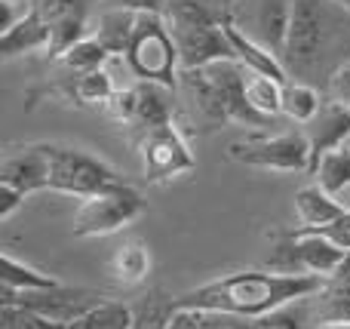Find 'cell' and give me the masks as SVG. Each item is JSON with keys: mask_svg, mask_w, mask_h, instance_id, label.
Returning a JSON list of instances; mask_svg holds the SVG:
<instances>
[{"mask_svg": "<svg viewBox=\"0 0 350 329\" xmlns=\"http://www.w3.org/2000/svg\"><path fill=\"white\" fill-rule=\"evenodd\" d=\"M304 135H308V142H310V170H314V163L323 157V154L347 145V139H350V111L326 98L323 108H320V114L304 127Z\"/></svg>", "mask_w": 350, "mask_h": 329, "instance_id": "5bb4252c", "label": "cell"}, {"mask_svg": "<svg viewBox=\"0 0 350 329\" xmlns=\"http://www.w3.org/2000/svg\"><path fill=\"white\" fill-rule=\"evenodd\" d=\"M332 283H338V287H347L350 289V250H347V256L341 259V265H338V271H335L332 277H329Z\"/></svg>", "mask_w": 350, "mask_h": 329, "instance_id": "74e56055", "label": "cell"}, {"mask_svg": "<svg viewBox=\"0 0 350 329\" xmlns=\"http://www.w3.org/2000/svg\"><path fill=\"white\" fill-rule=\"evenodd\" d=\"M320 329H350V324H323Z\"/></svg>", "mask_w": 350, "mask_h": 329, "instance_id": "f35d334b", "label": "cell"}, {"mask_svg": "<svg viewBox=\"0 0 350 329\" xmlns=\"http://www.w3.org/2000/svg\"><path fill=\"white\" fill-rule=\"evenodd\" d=\"M178 92L187 102L191 114L206 127H221V123L261 127L267 123L249 108L246 92H243L240 62L224 59L206 68H187L178 74Z\"/></svg>", "mask_w": 350, "mask_h": 329, "instance_id": "3957f363", "label": "cell"}, {"mask_svg": "<svg viewBox=\"0 0 350 329\" xmlns=\"http://www.w3.org/2000/svg\"><path fill=\"white\" fill-rule=\"evenodd\" d=\"M0 329H65L62 324L40 317V314L28 311V308L16 305H0Z\"/></svg>", "mask_w": 350, "mask_h": 329, "instance_id": "f546056e", "label": "cell"}, {"mask_svg": "<svg viewBox=\"0 0 350 329\" xmlns=\"http://www.w3.org/2000/svg\"><path fill=\"white\" fill-rule=\"evenodd\" d=\"M111 274L120 287H142L151 274V250L145 240L129 237L117 246L114 259H111Z\"/></svg>", "mask_w": 350, "mask_h": 329, "instance_id": "44dd1931", "label": "cell"}, {"mask_svg": "<svg viewBox=\"0 0 350 329\" xmlns=\"http://www.w3.org/2000/svg\"><path fill=\"white\" fill-rule=\"evenodd\" d=\"M31 10L46 22L49 34H53V53L59 59L68 47L92 34V10L96 0H31Z\"/></svg>", "mask_w": 350, "mask_h": 329, "instance_id": "30bf717a", "label": "cell"}, {"mask_svg": "<svg viewBox=\"0 0 350 329\" xmlns=\"http://www.w3.org/2000/svg\"><path fill=\"white\" fill-rule=\"evenodd\" d=\"M108 49L102 47V43L96 40V37H83V40H77L74 47H68L65 53L59 55V65L65 68L68 74H74V77H83V74H92V71H102L105 65H108Z\"/></svg>", "mask_w": 350, "mask_h": 329, "instance_id": "484cf974", "label": "cell"}, {"mask_svg": "<svg viewBox=\"0 0 350 329\" xmlns=\"http://www.w3.org/2000/svg\"><path fill=\"white\" fill-rule=\"evenodd\" d=\"M46 160H49V191L74 194L80 200L105 194L111 188L126 185L105 160L68 145H49L46 142Z\"/></svg>", "mask_w": 350, "mask_h": 329, "instance_id": "5b68a950", "label": "cell"}, {"mask_svg": "<svg viewBox=\"0 0 350 329\" xmlns=\"http://www.w3.org/2000/svg\"><path fill=\"white\" fill-rule=\"evenodd\" d=\"M317 302V320L323 324H350V289L326 280V287L314 295Z\"/></svg>", "mask_w": 350, "mask_h": 329, "instance_id": "83f0119b", "label": "cell"}, {"mask_svg": "<svg viewBox=\"0 0 350 329\" xmlns=\"http://www.w3.org/2000/svg\"><path fill=\"white\" fill-rule=\"evenodd\" d=\"M105 295L96 289H83V287H55V289H40V293H10L0 289V305H16V308H28V311L40 314V317L53 320V324H74L77 317H83L86 311H92L96 305H102Z\"/></svg>", "mask_w": 350, "mask_h": 329, "instance_id": "ba28073f", "label": "cell"}, {"mask_svg": "<svg viewBox=\"0 0 350 329\" xmlns=\"http://www.w3.org/2000/svg\"><path fill=\"white\" fill-rule=\"evenodd\" d=\"M135 22H139V12L111 6V10H105L102 16H98L90 37H96V40L108 49V55H126L129 43H133V34H135Z\"/></svg>", "mask_w": 350, "mask_h": 329, "instance_id": "ffe728a7", "label": "cell"}, {"mask_svg": "<svg viewBox=\"0 0 350 329\" xmlns=\"http://www.w3.org/2000/svg\"><path fill=\"white\" fill-rule=\"evenodd\" d=\"M22 203H25V194H18V191H12V188H6V185H0V219L6 222L18 207H22Z\"/></svg>", "mask_w": 350, "mask_h": 329, "instance_id": "d590c367", "label": "cell"}, {"mask_svg": "<svg viewBox=\"0 0 350 329\" xmlns=\"http://www.w3.org/2000/svg\"><path fill=\"white\" fill-rule=\"evenodd\" d=\"M178 308V295L148 289V295H142L133 305V329H170Z\"/></svg>", "mask_w": 350, "mask_h": 329, "instance_id": "cb8c5ba5", "label": "cell"}, {"mask_svg": "<svg viewBox=\"0 0 350 329\" xmlns=\"http://www.w3.org/2000/svg\"><path fill=\"white\" fill-rule=\"evenodd\" d=\"M170 329H200V314L191 311V308H178Z\"/></svg>", "mask_w": 350, "mask_h": 329, "instance_id": "8d00e7d4", "label": "cell"}, {"mask_svg": "<svg viewBox=\"0 0 350 329\" xmlns=\"http://www.w3.org/2000/svg\"><path fill=\"white\" fill-rule=\"evenodd\" d=\"M170 34L178 49L181 71L187 68H206L212 62H237L230 40L224 34V25H185V22H166Z\"/></svg>", "mask_w": 350, "mask_h": 329, "instance_id": "8fae6325", "label": "cell"}, {"mask_svg": "<svg viewBox=\"0 0 350 329\" xmlns=\"http://www.w3.org/2000/svg\"><path fill=\"white\" fill-rule=\"evenodd\" d=\"M55 287H62V280H55L53 274H43V271L31 268V265H25L12 252L0 256V289H10V293H40V289H55Z\"/></svg>", "mask_w": 350, "mask_h": 329, "instance_id": "603a6c76", "label": "cell"}, {"mask_svg": "<svg viewBox=\"0 0 350 329\" xmlns=\"http://www.w3.org/2000/svg\"><path fill=\"white\" fill-rule=\"evenodd\" d=\"M126 62L139 77V83H160L178 90V49H175L170 25L160 12H139L133 43L126 49Z\"/></svg>", "mask_w": 350, "mask_h": 329, "instance_id": "277c9868", "label": "cell"}, {"mask_svg": "<svg viewBox=\"0 0 350 329\" xmlns=\"http://www.w3.org/2000/svg\"><path fill=\"white\" fill-rule=\"evenodd\" d=\"M326 92L317 90L310 83H298V80H286L283 83V117H289L298 127H308L317 114H320Z\"/></svg>", "mask_w": 350, "mask_h": 329, "instance_id": "d4e9b609", "label": "cell"}, {"mask_svg": "<svg viewBox=\"0 0 350 329\" xmlns=\"http://www.w3.org/2000/svg\"><path fill=\"white\" fill-rule=\"evenodd\" d=\"M117 90H120V83L111 77L108 68L92 71V74H83V77L74 80V98H77L80 105H102L105 108Z\"/></svg>", "mask_w": 350, "mask_h": 329, "instance_id": "f1b7e54d", "label": "cell"}, {"mask_svg": "<svg viewBox=\"0 0 350 329\" xmlns=\"http://www.w3.org/2000/svg\"><path fill=\"white\" fill-rule=\"evenodd\" d=\"M0 185L18 191V194H37L49 188V160H46V142L37 145H22L3 154L0 163Z\"/></svg>", "mask_w": 350, "mask_h": 329, "instance_id": "7c38bea8", "label": "cell"}, {"mask_svg": "<svg viewBox=\"0 0 350 329\" xmlns=\"http://www.w3.org/2000/svg\"><path fill=\"white\" fill-rule=\"evenodd\" d=\"M280 62L289 80L326 90L332 74L350 65V10L338 0H292V25Z\"/></svg>", "mask_w": 350, "mask_h": 329, "instance_id": "6da1fadb", "label": "cell"}, {"mask_svg": "<svg viewBox=\"0 0 350 329\" xmlns=\"http://www.w3.org/2000/svg\"><path fill=\"white\" fill-rule=\"evenodd\" d=\"M139 151H142V166H145V179L154 185L172 182V179L197 170V160H193L191 148H187L185 135H181V129L175 123L145 133L139 142Z\"/></svg>", "mask_w": 350, "mask_h": 329, "instance_id": "9c48e42d", "label": "cell"}, {"mask_svg": "<svg viewBox=\"0 0 350 329\" xmlns=\"http://www.w3.org/2000/svg\"><path fill=\"white\" fill-rule=\"evenodd\" d=\"M252 329H301V311H292L289 308H280V311L267 314V317L255 320Z\"/></svg>", "mask_w": 350, "mask_h": 329, "instance_id": "d6a6232c", "label": "cell"}, {"mask_svg": "<svg viewBox=\"0 0 350 329\" xmlns=\"http://www.w3.org/2000/svg\"><path fill=\"white\" fill-rule=\"evenodd\" d=\"M249 25L252 28L246 34L283 59L286 37H289V25H292V0H252Z\"/></svg>", "mask_w": 350, "mask_h": 329, "instance_id": "4fadbf2b", "label": "cell"}, {"mask_svg": "<svg viewBox=\"0 0 350 329\" xmlns=\"http://www.w3.org/2000/svg\"><path fill=\"white\" fill-rule=\"evenodd\" d=\"M347 151H350V139H347Z\"/></svg>", "mask_w": 350, "mask_h": 329, "instance_id": "b9f144b4", "label": "cell"}, {"mask_svg": "<svg viewBox=\"0 0 350 329\" xmlns=\"http://www.w3.org/2000/svg\"><path fill=\"white\" fill-rule=\"evenodd\" d=\"M145 197L133 185H120L105 194L80 200L74 213V237H105L133 225L139 215H145Z\"/></svg>", "mask_w": 350, "mask_h": 329, "instance_id": "52a82bcc", "label": "cell"}, {"mask_svg": "<svg viewBox=\"0 0 350 329\" xmlns=\"http://www.w3.org/2000/svg\"><path fill=\"white\" fill-rule=\"evenodd\" d=\"M345 213L347 209L338 200H332L320 185H308L295 194V215L301 222L298 231H323V228L335 225Z\"/></svg>", "mask_w": 350, "mask_h": 329, "instance_id": "e0dca14e", "label": "cell"}, {"mask_svg": "<svg viewBox=\"0 0 350 329\" xmlns=\"http://www.w3.org/2000/svg\"><path fill=\"white\" fill-rule=\"evenodd\" d=\"M326 287V277L280 274V271H237L178 295L181 308L191 311H221L246 320H261L280 308L314 299Z\"/></svg>", "mask_w": 350, "mask_h": 329, "instance_id": "7a4b0ae2", "label": "cell"}, {"mask_svg": "<svg viewBox=\"0 0 350 329\" xmlns=\"http://www.w3.org/2000/svg\"><path fill=\"white\" fill-rule=\"evenodd\" d=\"M326 98L329 102H335V105H341V108H347L350 111V65L345 68H338V71L332 74V80L326 83Z\"/></svg>", "mask_w": 350, "mask_h": 329, "instance_id": "1f68e13d", "label": "cell"}, {"mask_svg": "<svg viewBox=\"0 0 350 329\" xmlns=\"http://www.w3.org/2000/svg\"><path fill=\"white\" fill-rule=\"evenodd\" d=\"M243 92L246 102L261 120H273L283 114V80H273L267 74H255L243 68Z\"/></svg>", "mask_w": 350, "mask_h": 329, "instance_id": "7402d4cb", "label": "cell"}, {"mask_svg": "<svg viewBox=\"0 0 350 329\" xmlns=\"http://www.w3.org/2000/svg\"><path fill=\"white\" fill-rule=\"evenodd\" d=\"M111 6L133 10V12H160V16H163L166 0H111Z\"/></svg>", "mask_w": 350, "mask_h": 329, "instance_id": "e575fe53", "label": "cell"}, {"mask_svg": "<svg viewBox=\"0 0 350 329\" xmlns=\"http://www.w3.org/2000/svg\"><path fill=\"white\" fill-rule=\"evenodd\" d=\"M228 157L252 170L304 172L310 170V142L304 129H289L280 135H246L228 148Z\"/></svg>", "mask_w": 350, "mask_h": 329, "instance_id": "8992f818", "label": "cell"}, {"mask_svg": "<svg viewBox=\"0 0 350 329\" xmlns=\"http://www.w3.org/2000/svg\"><path fill=\"white\" fill-rule=\"evenodd\" d=\"M170 86H160V83H135V120L133 127H142L145 133L160 127H170L172 123V108H170V98H172Z\"/></svg>", "mask_w": 350, "mask_h": 329, "instance_id": "d6986e66", "label": "cell"}, {"mask_svg": "<svg viewBox=\"0 0 350 329\" xmlns=\"http://www.w3.org/2000/svg\"><path fill=\"white\" fill-rule=\"evenodd\" d=\"M338 3H341V6H347V10H350V0H338Z\"/></svg>", "mask_w": 350, "mask_h": 329, "instance_id": "ab89813d", "label": "cell"}, {"mask_svg": "<svg viewBox=\"0 0 350 329\" xmlns=\"http://www.w3.org/2000/svg\"><path fill=\"white\" fill-rule=\"evenodd\" d=\"M310 172H314V179H317L314 185H320L332 200H338L350 213V151H347V145L323 154Z\"/></svg>", "mask_w": 350, "mask_h": 329, "instance_id": "ac0fdd59", "label": "cell"}, {"mask_svg": "<svg viewBox=\"0 0 350 329\" xmlns=\"http://www.w3.org/2000/svg\"><path fill=\"white\" fill-rule=\"evenodd\" d=\"M224 34H228L230 40V49H234V59L240 62L246 71H255V74H267V77L273 80H289V74H286L283 62H280V55H273L271 49H265L258 40H252V37L246 34V31L240 28V25L234 22V18H228L224 22Z\"/></svg>", "mask_w": 350, "mask_h": 329, "instance_id": "9a60e30c", "label": "cell"}, {"mask_svg": "<svg viewBox=\"0 0 350 329\" xmlns=\"http://www.w3.org/2000/svg\"><path fill=\"white\" fill-rule=\"evenodd\" d=\"M18 3H31V0H18Z\"/></svg>", "mask_w": 350, "mask_h": 329, "instance_id": "60d3db41", "label": "cell"}, {"mask_svg": "<svg viewBox=\"0 0 350 329\" xmlns=\"http://www.w3.org/2000/svg\"><path fill=\"white\" fill-rule=\"evenodd\" d=\"M28 53H53V34L34 10L0 34V55L3 59H16V55Z\"/></svg>", "mask_w": 350, "mask_h": 329, "instance_id": "2e32d148", "label": "cell"}, {"mask_svg": "<svg viewBox=\"0 0 350 329\" xmlns=\"http://www.w3.org/2000/svg\"><path fill=\"white\" fill-rule=\"evenodd\" d=\"M105 111L120 123H133L135 120V86H123V90H117L114 96H111V102L105 105Z\"/></svg>", "mask_w": 350, "mask_h": 329, "instance_id": "4dcf8cb0", "label": "cell"}, {"mask_svg": "<svg viewBox=\"0 0 350 329\" xmlns=\"http://www.w3.org/2000/svg\"><path fill=\"white\" fill-rule=\"evenodd\" d=\"M317 234H326V237L335 240L341 250H350V213H345L338 222H335V225L323 228V231H317Z\"/></svg>", "mask_w": 350, "mask_h": 329, "instance_id": "836d02e7", "label": "cell"}, {"mask_svg": "<svg viewBox=\"0 0 350 329\" xmlns=\"http://www.w3.org/2000/svg\"><path fill=\"white\" fill-rule=\"evenodd\" d=\"M65 329H133V308L123 302H108L96 305L92 311H86L83 317H77Z\"/></svg>", "mask_w": 350, "mask_h": 329, "instance_id": "4316f807", "label": "cell"}]
</instances>
